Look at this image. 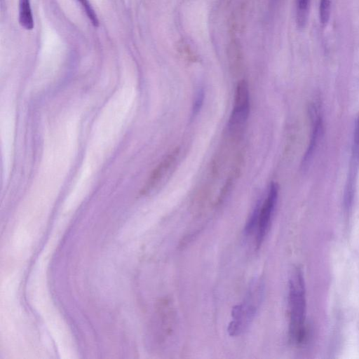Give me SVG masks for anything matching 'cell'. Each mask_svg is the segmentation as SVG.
Listing matches in <instances>:
<instances>
[{
	"label": "cell",
	"instance_id": "6da1fadb",
	"mask_svg": "<svg viewBox=\"0 0 359 359\" xmlns=\"http://www.w3.org/2000/svg\"><path fill=\"white\" fill-rule=\"evenodd\" d=\"M288 309L289 337L292 343L299 344L305 337L306 312L304 279L299 267L294 269L289 280Z\"/></svg>",
	"mask_w": 359,
	"mask_h": 359
},
{
	"label": "cell",
	"instance_id": "7a4b0ae2",
	"mask_svg": "<svg viewBox=\"0 0 359 359\" xmlns=\"http://www.w3.org/2000/svg\"><path fill=\"white\" fill-rule=\"evenodd\" d=\"M264 292L262 281L255 280L251 285L243 302L235 306L231 311L232 320L228 327L231 336L243 333L253 320L259 306Z\"/></svg>",
	"mask_w": 359,
	"mask_h": 359
},
{
	"label": "cell",
	"instance_id": "3957f363",
	"mask_svg": "<svg viewBox=\"0 0 359 359\" xmlns=\"http://www.w3.org/2000/svg\"><path fill=\"white\" fill-rule=\"evenodd\" d=\"M250 111V94L248 83L241 80L236 88L233 107L228 126L231 135L237 137L248 120Z\"/></svg>",
	"mask_w": 359,
	"mask_h": 359
},
{
	"label": "cell",
	"instance_id": "277c9868",
	"mask_svg": "<svg viewBox=\"0 0 359 359\" xmlns=\"http://www.w3.org/2000/svg\"><path fill=\"white\" fill-rule=\"evenodd\" d=\"M277 198L278 186L275 182H271L267 197L262 206H259L255 238V245L257 248L261 246L269 229Z\"/></svg>",
	"mask_w": 359,
	"mask_h": 359
},
{
	"label": "cell",
	"instance_id": "5b68a950",
	"mask_svg": "<svg viewBox=\"0 0 359 359\" xmlns=\"http://www.w3.org/2000/svg\"><path fill=\"white\" fill-rule=\"evenodd\" d=\"M180 149L178 147L173 149L168 154L156 168L151 173L148 180L147 181L144 187L142 189V193L147 194L156 187L161 180L164 177L170 167L176 161Z\"/></svg>",
	"mask_w": 359,
	"mask_h": 359
},
{
	"label": "cell",
	"instance_id": "8992f818",
	"mask_svg": "<svg viewBox=\"0 0 359 359\" xmlns=\"http://www.w3.org/2000/svg\"><path fill=\"white\" fill-rule=\"evenodd\" d=\"M19 22L27 30L34 28V20L29 0H19Z\"/></svg>",
	"mask_w": 359,
	"mask_h": 359
},
{
	"label": "cell",
	"instance_id": "52a82bcc",
	"mask_svg": "<svg viewBox=\"0 0 359 359\" xmlns=\"http://www.w3.org/2000/svg\"><path fill=\"white\" fill-rule=\"evenodd\" d=\"M310 0H297V22L303 28L306 22Z\"/></svg>",
	"mask_w": 359,
	"mask_h": 359
},
{
	"label": "cell",
	"instance_id": "ba28073f",
	"mask_svg": "<svg viewBox=\"0 0 359 359\" xmlns=\"http://www.w3.org/2000/svg\"><path fill=\"white\" fill-rule=\"evenodd\" d=\"M331 0H320L319 6V16L321 24L325 26L330 19Z\"/></svg>",
	"mask_w": 359,
	"mask_h": 359
},
{
	"label": "cell",
	"instance_id": "9c48e42d",
	"mask_svg": "<svg viewBox=\"0 0 359 359\" xmlns=\"http://www.w3.org/2000/svg\"><path fill=\"white\" fill-rule=\"evenodd\" d=\"M83 7L88 18L92 22L93 25L95 27H97L99 25L98 19L97 18V15L95 13L94 10L91 7L90 4H89L88 0H78Z\"/></svg>",
	"mask_w": 359,
	"mask_h": 359
},
{
	"label": "cell",
	"instance_id": "30bf717a",
	"mask_svg": "<svg viewBox=\"0 0 359 359\" xmlns=\"http://www.w3.org/2000/svg\"><path fill=\"white\" fill-rule=\"evenodd\" d=\"M180 45V51L181 52L182 55L187 57L189 60L194 59V56L192 54V51L190 50L187 44L184 43V42H182Z\"/></svg>",
	"mask_w": 359,
	"mask_h": 359
}]
</instances>
